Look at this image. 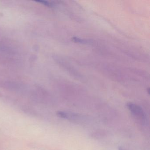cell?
I'll return each mask as SVG.
<instances>
[{
  "instance_id": "6da1fadb",
  "label": "cell",
  "mask_w": 150,
  "mask_h": 150,
  "mask_svg": "<svg viewBox=\"0 0 150 150\" xmlns=\"http://www.w3.org/2000/svg\"><path fill=\"white\" fill-rule=\"evenodd\" d=\"M127 108L130 110L132 115L139 120L143 124H146V116L145 113L142 108L139 105L132 103H127Z\"/></svg>"
},
{
  "instance_id": "7a4b0ae2",
  "label": "cell",
  "mask_w": 150,
  "mask_h": 150,
  "mask_svg": "<svg viewBox=\"0 0 150 150\" xmlns=\"http://www.w3.org/2000/svg\"><path fill=\"white\" fill-rule=\"evenodd\" d=\"M72 41L73 42L76 43H85L86 42V40H83L81 38H78L77 37H73L72 38Z\"/></svg>"
},
{
  "instance_id": "3957f363",
  "label": "cell",
  "mask_w": 150,
  "mask_h": 150,
  "mask_svg": "<svg viewBox=\"0 0 150 150\" xmlns=\"http://www.w3.org/2000/svg\"><path fill=\"white\" fill-rule=\"evenodd\" d=\"M105 133L104 132H96L93 134V136L94 137H100V136H104Z\"/></svg>"
},
{
  "instance_id": "277c9868",
  "label": "cell",
  "mask_w": 150,
  "mask_h": 150,
  "mask_svg": "<svg viewBox=\"0 0 150 150\" xmlns=\"http://www.w3.org/2000/svg\"><path fill=\"white\" fill-rule=\"evenodd\" d=\"M118 150H125L124 149L122 148V147H119V148H118Z\"/></svg>"
},
{
  "instance_id": "5b68a950",
  "label": "cell",
  "mask_w": 150,
  "mask_h": 150,
  "mask_svg": "<svg viewBox=\"0 0 150 150\" xmlns=\"http://www.w3.org/2000/svg\"><path fill=\"white\" fill-rule=\"evenodd\" d=\"M149 91H150V90H149V88H148V94H149Z\"/></svg>"
}]
</instances>
